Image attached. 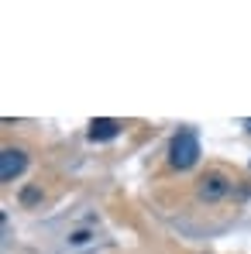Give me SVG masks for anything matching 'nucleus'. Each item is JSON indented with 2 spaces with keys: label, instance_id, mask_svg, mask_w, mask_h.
I'll return each instance as SVG.
<instances>
[{
  "label": "nucleus",
  "instance_id": "obj_1",
  "mask_svg": "<svg viewBox=\"0 0 251 254\" xmlns=\"http://www.w3.org/2000/svg\"><path fill=\"white\" fill-rule=\"evenodd\" d=\"M196 162H200V137H196V130L193 127L175 130L172 141H168V165L186 172V169H193Z\"/></svg>",
  "mask_w": 251,
  "mask_h": 254
},
{
  "label": "nucleus",
  "instance_id": "obj_2",
  "mask_svg": "<svg viewBox=\"0 0 251 254\" xmlns=\"http://www.w3.org/2000/svg\"><path fill=\"white\" fill-rule=\"evenodd\" d=\"M231 192V179L224 175V172H207V175H200V182H196V196L203 199V203H220L224 196Z\"/></svg>",
  "mask_w": 251,
  "mask_h": 254
},
{
  "label": "nucleus",
  "instance_id": "obj_3",
  "mask_svg": "<svg viewBox=\"0 0 251 254\" xmlns=\"http://www.w3.org/2000/svg\"><path fill=\"white\" fill-rule=\"evenodd\" d=\"M28 169V151L24 148H3L0 151V182H14Z\"/></svg>",
  "mask_w": 251,
  "mask_h": 254
},
{
  "label": "nucleus",
  "instance_id": "obj_4",
  "mask_svg": "<svg viewBox=\"0 0 251 254\" xmlns=\"http://www.w3.org/2000/svg\"><path fill=\"white\" fill-rule=\"evenodd\" d=\"M100 244V230L96 227H73L69 234H66V248L69 251H89V248H96Z\"/></svg>",
  "mask_w": 251,
  "mask_h": 254
},
{
  "label": "nucleus",
  "instance_id": "obj_5",
  "mask_svg": "<svg viewBox=\"0 0 251 254\" xmlns=\"http://www.w3.org/2000/svg\"><path fill=\"white\" fill-rule=\"evenodd\" d=\"M117 134H121V121H114V117L89 121V141H114Z\"/></svg>",
  "mask_w": 251,
  "mask_h": 254
},
{
  "label": "nucleus",
  "instance_id": "obj_6",
  "mask_svg": "<svg viewBox=\"0 0 251 254\" xmlns=\"http://www.w3.org/2000/svg\"><path fill=\"white\" fill-rule=\"evenodd\" d=\"M38 199H42V189H38V186L21 189V203H24V206H31V203H38Z\"/></svg>",
  "mask_w": 251,
  "mask_h": 254
},
{
  "label": "nucleus",
  "instance_id": "obj_7",
  "mask_svg": "<svg viewBox=\"0 0 251 254\" xmlns=\"http://www.w3.org/2000/svg\"><path fill=\"white\" fill-rule=\"evenodd\" d=\"M245 127H248V130H251V117H248V121H245Z\"/></svg>",
  "mask_w": 251,
  "mask_h": 254
}]
</instances>
